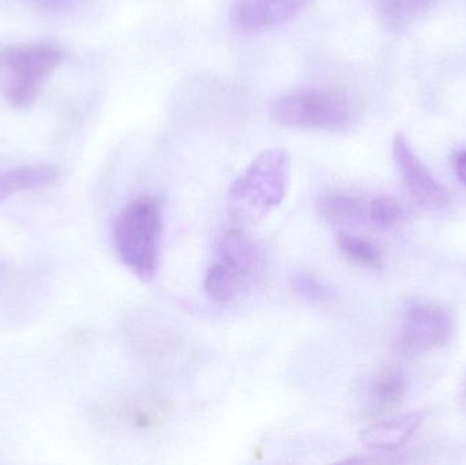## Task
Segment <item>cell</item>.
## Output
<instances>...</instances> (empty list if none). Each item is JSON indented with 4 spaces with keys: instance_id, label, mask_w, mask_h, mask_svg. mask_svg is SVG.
<instances>
[{
    "instance_id": "6da1fadb",
    "label": "cell",
    "mask_w": 466,
    "mask_h": 465,
    "mask_svg": "<svg viewBox=\"0 0 466 465\" xmlns=\"http://www.w3.org/2000/svg\"><path fill=\"white\" fill-rule=\"evenodd\" d=\"M289 157L284 149L263 150L233 180L228 191V210L240 226H254L285 198Z\"/></svg>"
},
{
    "instance_id": "7a4b0ae2",
    "label": "cell",
    "mask_w": 466,
    "mask_h": 465,
    "mask_svg": "<svg viewBox=\"0 0 466 465\" xmlns=\"http://www.w3.org/2000/svg\"><path fill=\"white\" fill-rule=\"evenodd\" d=\"M63 59L62 45L51 40L0 46V92L8 106L30 108Z\"/></svg>"
},
{
    "instance_id": "3957f363",
    "label": "cell",
    "mask_w": 466,
    "mask_h": 465,
    "mask_svg": "<svg viewBox=\"0 0 466 465\" xmlns=\"http://www.w3.org/2000/svg\"><path fill=\"white\" fill-rule=\"evenodd\" d=\"M161 235L163 213L160 202L153 197L131 201L115 224L117 256L142 281H152L157 273Z\"/></svg>"
},
{
    "instance_id": "277c9868",
    "label": "cell",
    "mask_w": 466,
    "mask_h": 465,
    "mask_svg": "<svg viewBox=\"0 0 466 465\" xmlns=\"http://www.w3.org/2000/svg\"><path fill=\"white\" fill-rule=\"evenodd\" d=\"M270 115L284 127L337 131L352 122L353 106L347 96L336 90L303 89L274 100Z\"/></svg>"
},
{
    "instance_id": "5b68a950",
    "label": "cell",
    "mask_w": 466,
    "mask_h": 465,
    "mask_svg": "<svg viewBox=\"0 0 466 465\" xmlns=\"http://www.w3.org/2000/svg\"><path fill=\"white\" fill-rule=\"evenodd\" d=\"M134 351L147 363L161 369L171 368L185 351L182 335L160 316L142 311L126 325Z\"/></svg>"
},
{
    "instance_id": "8992f818",
    "label": "cell",
    "mask_w": 466,
    "mask_h": 465,
    "mask_svg": "<svg viewBox=\"0 0 466 465\" xmlns=\"http://www.w3.org/2000/svg\"><path fill=\"white\" fill-rule=\"evenodd\" d=\"M456 328L453 313L440 303H413L404 316L401 343L413 352L432 351L446 346Z\"/></svg>"
},
{
    "instance_id": "52a82bcc",
    "label": "cell",
    "mask_w": 466,
    "mask_h": 465,
    "mask_svg": "<svg viewBox=\"0 0 466 465\" xmlns=\"http://www.w3.org/2000/svg\"><path fill=\"white\" fill-rule=\"evenodd\" d=\"M393 157L405 187L420 207L438 209L448 202L445 188L430 174L404 134L394 136Z\"/></svg>"
},
{
    "instance_id": "ba28073f",
    "label": "cell",
    "mask_w": 466,
    "mask_h": 465,
    "mask_svg": "<svg viewBox=\"0 0 466 465\" xmlns=\"http://www.w3.org/2000/svg\"><path fill=\"white\" fill-rule=\"evenodd\" d=\"M312 0H235L231 19L244 33L260 32L285 24L301 13Z\"/></svg>"
},
{
    "instance_id": "9c48e42d",
    "label": "cell",
    "mask_w": 466,
    "mask_h": 465,
    "mask_svg": "<svg viewBox=\"0 0 466 465\" xmlns=\"http://www.w3.org/2000/svg\"><path fill=\"white\" fill-rule=\"evenodd\" d=\"M104 418L114 420L115 428H131L139 431L158 430L166 423L171 403L155 392H138L123 401L119 409H101Z\"/></svg>"
},
{
    "instance_id": "30bf717a",
    "label": "cell",
    "mask_w": 466,
    "mask_h": 465,
    "mask_svg": "<svg viewBox=\"0 0 466 465\" xmlns=\"http://www.w3.org/2000/svg\"><path fill=\"white\" fill-rule=\"evenodd\" d=\"M423 420V414L415 412L374 423L359 434V441L370 450L391 452L410 441V437L420 428Z\"/></svg>"
},
{
    "instance_id": "8fae6325",
    "label": "cell",
    "mask_w": 466,
    "mask_h": 465,
    "mask_svg": "<svg viewBox=\"0 0 466 465\" xmlns=\"http://www.w3.org/2000/svg\"><path fill=\"white\" fill-rule=\"evenodd\" d=\"M221 264L231 269L241 281L259 272L260 253L254 240L240 229H232L221 238L218 245Z\"/></svg>"
},
{
    "instance_id": "7c38bea8",
    "label": "cell",
    "mask_w": 466,
    "mask_h": 465,
    "mask_svg": "<svg viewBox=\"0 0 466 465\" xmlns=\"http://www.w3.org/2000/svg\"><path fill=\"white\" fill-rule=\"evenodd\" d=\"M407 381L397 370H385L370 382L366 396V412L369 417H386L404 403Z\"/></svg>"
},
{
    "instance_id": "4fadbf2b",
    "label": "cell",
    "mask_w": 466,
    "mask_h": 465,
    "mask_svg": "<svg viewBox=\"0 0 466 465\" xmlns=\"http://www.w3.org/2000/svg\"><path fill=\"white\" fill-rule=\"evenodd\" d=\"M59 177V168L54 166H24L0 171V204L15 194L49 187Z\"/></svg>"
},
{
    "instance_id": "5bb4252c",
    "label": "cell",
    "mask_w": 466,
    "mask_h": 465,
    "mask_svg": "<svg viewBox=\"0 0 466 465\" xmlns=\"http://www.w3.org/2000/svg\"><path fill=\"white\" fill-rule=\"evenodd\" d=\"M318 212L326 223L339 228H352L367 221L366 205L350 194H326L318 202Z\"/></svg>"
},
{
    "instance_id": "9a60e30c",
    "label": "cell",
    "mask_w": 466,
    "mask_h": 465,
    "mask_svg": "<svg viewBox=\"0 0 466 465\" xmlns=\"http://www.w3.org/2000/svg\"><path fill=\"white\" fill-rule=\"evenodd\" d=\"M440 0H375L378 18L390 32H401Z\"/></svg>"
},
{
    "instance_id": "2e32d148",
    "label": "cell",
    "mask_w": 466,
    "mask_h": 465,
    "mask_svg": "<svg viewBox=\"0 0 466 465\" xmlns=\"http://www.w3.org/2000/svg\"><path fill=\"white\" fill-rule=\"evenodd\" d=\"M240 284V278L231 269L221 262H216L205 276L204 288L212 302L224 305L236 297Z\"/></svg>"
},
{
    "instance_id": "e0dca14e",
    "label": "cell",
    "mask_w": 466,
    "mask_h": 465,
    "mask_svg": "<svg viewBox=\"0 0 466 465\" xmlns=\"http://www.w3.org/2000/svg\"><path fill=\"white\" fill-rule=\"evenodd\" d=\"M339 248H341L344 256L353 264L360 265L369 269H380L383 265V256L380 248L363 238L356 237L350 232H339Z\"/></svg>"
},
{
    "instance_id": "ac0fdd59",
    "label": "cell",
    "mask_w": 466,
    "mask_h": 465,
    "mask_svg": "<svg viewBox=\"0 0 466 465\" xmlns=\"http://www.w3.org/2000/svg\"><path fill=\"white\" fill-rule=\"evenodd\" d=\"M401 218V207L389 197H378L367 207V220L377 229H391Z\"/></svg>"
},
{
    "instance_id": "d6986e66",
    "label": "cell",
    "mask_w": 466,
    "mask_h": 465,
    "mask_svg": "<svg viewBox=\"0 0 466 465\" xmlns=\"http://www.w3.org/2000/svg\"><path fill=\"white\" fill-rule=\"evenodd\" d=\"M293 291L307 302H322L330 295V289L317 276L309 272H299L290 280Z\"/></svg>"
},
{
    "instance_id": "ffe728a7",
    "label": "cell",
    "mask_w": 466,
    "mask_h": 465,
    "mask_svg": "<svg viewBox=\"0 0 466 465\" xmlns=\"http://www.w3.org/2000/svg\"><path fill=\"white\" fill-rule=\"evenodd\" d=\"M453 169L460 182L466 186V149L460 150L454 155Z\"/></svg>"
},
{
    "instance_id": "44dd1931",
    "label": "cell",
    "mask_w": 466,
    "mask_h": 465,
    "mask_svg": "<svg viewBox=\"0 0 466 465\" xmlns=\"http://www.w3.org/2000/svg\"><path fill=\"white\" fill-rule=\"evenodd\" d=\"M465 398H466V387H465Z\"/></svg>"
}]
</instances>
